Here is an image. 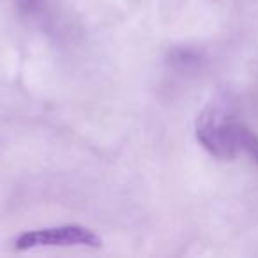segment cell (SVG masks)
I'll return each instance as SVG.
<instances>
[{"mask_svg":"<svg viewBox=\"0 0 258 258\" xmlns=\"http://www.w3.org/2000/svg\"><path fill=\"white\" fill-rule=\"evenodd\" d=\"M101 247L103 239L90 228L82 225H62L25 232L16 239V249L29 251L41 247Z\"/></svg>","mask_w":258,"mask_h":258,"instance_id":"2","label":"cell"},{"mask_svg":"<svg viewBox=\"0 0 258 258\" xmlns=\"http://www.w3.org/2000/svg\"><path fill=\"white\" fill-rule=\"evenodd\" d=\"M235 145L237 151H244L251 161L258 165V135H254L247 125L235 122Z\"/></svg>","mask_w":258,"mask_h":258,"instance_id":"3","label":"cell"},{"mask_svg":"<svg viewBox=\"0 0 258 258\" xmlns=\"http://www.w3.org/2000/svg\"><path fill=\"white\" fill-rule=\"evenodd\" d=\"M235 122L221 106L211 104L197 118V138L200 145L219 159H233L237 156Z\"/></svg>","mask_w":258,"mask_h":258,"instance_id":"1","label":"cell"},{"mask_svg":"<svg viewBox=\"0 0 258 258\" xmlns=\"http://www.w3.org/2000/svg\"><path fill=\"white\" fill-rule=\"evenodd\" d=\"M172 64L180 71H191L200 66V55L191 48H177L172 51Z\"/></svg>","mask_w":258,"mask_h":258,"instance_id":"4","label":"cell"}]
</instances>
